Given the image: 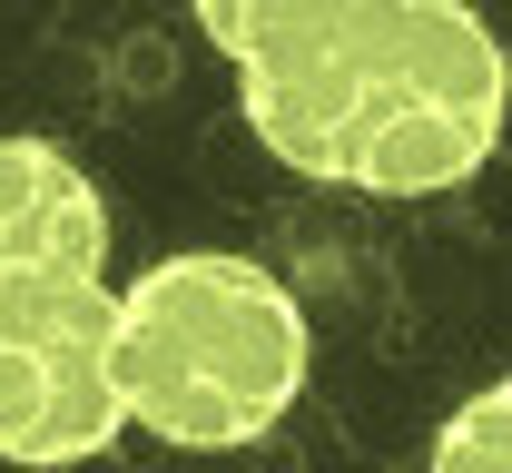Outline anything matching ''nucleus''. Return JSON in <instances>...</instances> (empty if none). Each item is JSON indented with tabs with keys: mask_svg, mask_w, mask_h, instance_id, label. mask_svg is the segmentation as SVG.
Masks as SVG:
<instances>
[{
	"mask_svg": "<svg viewBox=\"0 0 512 473\" xmlns=\"http://www.w3.org/2000/svg\"><path fill=\"white\" fill-rule=\"evenodd\" d=\"M424 473H512V375L483 385V395H463V405L444 414Z\"/></svg>",
	"mask_w": 512,
	"mask_h": 473,
	"instance_id": "39448f33",
	"label": "nucleus"
},
{
	"mask_svg": "<svg viewBox=\"0 0 512 473\" xmlns=\"http://www.w3.org/2000/svg\"><path fill=\"white\" fill-rule=\"evenodd\" d=\"M306 306L256 257L188 247L119 286V405L178 454H237L276 434L306 395Z\"/></svg>",
	"mask_w": 512,
	"mask_h": 473,
	"instance_id": "f03ea898",
	"label": "nucleus"
},
{
	"mask_svg": "<svg viewBox=\"0 0 512 473\" xmlns=\"http://www.w3.org/2000/svg\"><path fill=\"white\" fill-rule=\"evenodd\" d=\"M119 424V286L10 276L0 286V464H99Z\"/></svg>",
	"mask_w": 512,
	"mask_h": 473,
	"instance_id": "7ed1b4c3",
	"label": "nucleus"
},
{
	"mask_svg": "<svg viewBox=\"0 0 512 473\" xmlns=\"http://www.w3.org/2000/svg\"><path fill=\"white\" fill-rule=\"evenodd\" d=\"M197 30L237 60V109L296 178L444 198L512 129V60L463 0H217Z\"/></svg>",
	"mask_w": 512,
	"mask_h": 473,
	"instance_id": "f257e3e1",
	"label": "nucleus"
},
{
	"mask_svg": "<svg viewBox=\"0 0 512 473\" xmlns=\"http://www.w3.org/2000/svg\"><path fill=\"white\" fill-rule=\"evenodd\" d=\"M10 276H109V198L50 138H0V286Z\"/></svg>",
	"mask_w": 512,
	"mask_h": 473,
	"instance_id": "20e7f679",
	"label": "nucleus"
}]
</instances>
